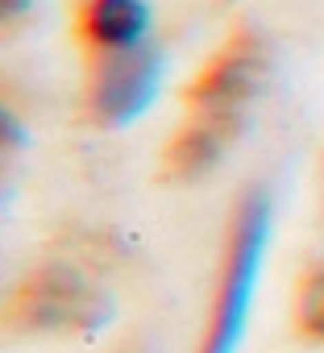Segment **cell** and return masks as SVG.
Instances as JSON below:
<instances>
[{"label": "cell", "instance_id": "obj_7", "mask_svg": "<svg viewBox=\"0 0 324 353\" xmlns=\"http://www.w3.org/2000/svg\"><path fill=\"white\" fill-rule=\"evenodd\" d=\"M21 145H26V129H21V121H17L9 108H0V166H5Z\"/></svg>", "mask_w": 324, "mask_h": 353}, {"label": "cell", "instance_id": "obj_3", "mask_svg": "<svg viewBox=\"0 0 324 353\" xmlns=\"http://www.w3.org/2000/svg\"><path fill=\"white\" fill-rule=\"evenodd\" d=\"M112 316L108 291L79 266L50 262L26 274L13 291L5 320L17 332H54V336H96Z\"/></svg>", "mask_w": 324, "mask_h": 353}, {"label": "cell", "instance_id": "obj_8", "mask_svg": "<svg viewBox=\"0 0 324 353\" xmlns=\"http://www.w3.org/2000/svg\"><path fill=\"white\" fill-rule=\"evenodd\" d=\"M34 9V0H0V26H9L17 17H26Z\"/></svg>", "mask_w": 324, "mask_h": 353}, {"label": "cell", "instance_id": "obj_2", "mask_svg": "<svg viewBox=\"0 0 324 353\" xmlns=\"http://www.w3.org/2000/svg\"><path fill=\"white\" fill-rule=\"evenodd\" d=\"M270 233H274V204L262 188H250L237 200L233 221H229V237H225V254H221V270L212 287V307H208V324H204L196 353L241 349L258 279H262V262L270 250Z\"/></svg>", "mask_w": 324, "mask_h": 353}, {"label": "cell", "instance_id": "obj_6", "mask_svg": "<svg viewBox=\"0 0 324 353\" xmlns=\"http://www.w3.org/2000/svg\"><path fill=\"white\" fill-rule=\"evenodd\" d=\"M295 324H299L303 336L324 345V266L303 279L299 299H295Z\"/></svg>", "mask_w": 324, "mask_h": 353}, {"label": "cell", "instance_id": "obj_5", "mask_svg": "<svg viewBox=\"0 0 324 353\" xmlns=\"http://www.w3.org/2000/svg\"><path fill=\"white\" fill-rule=\"evenodd\" d=\"M75 34L92 54L141 46L150 42V5L145 0H79Z\"/></svg>", "mask_w": 324, "mask_h": 353}, {"label": "cell", "instance_id": "obj_1", "mask_svg": "<svg viewBox=\"0 0 324 353\" xmlns=\"http://www.w3.org/2000/svg\"><path fill=\"white\" fill-rule=\"evenodd\" d=\"M270 71V54L262 34L254 30H237L188 83V121L179 125V133L171 137L162 166L171 179L192 183L200 174H208L212 166H221V158L233 150V141L241 137L250 108L266 83Z\"/></svg>", "mask_w": 324, "mask_h": 353}, {"label": "cell", "instance_id": "obj_4", "mask_svg": "<svg viewBox=\"0 0 324 353\" xmlns=\"http://www.w3.org/2000/svg\"><path fill=\"white\" fill-rule=\"evenodd\" d=\"M158 88H162V50L154 42H141V46L92 54L83 104L96 125L125 129L154 104Z\"/></svg>", "mask_w": 324, "mask_h": 353}]
</instances>
